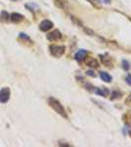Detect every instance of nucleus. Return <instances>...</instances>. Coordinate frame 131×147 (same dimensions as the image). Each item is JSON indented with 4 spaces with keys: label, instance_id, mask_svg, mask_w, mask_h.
<instances>
[{
    "label": "nucleus",
    "instance_id": "nucleus-15",
    "mask_svg": "<svg viewBox=\"0 0 131 147\" xmlns=\"http://www.w3.org/2000/svg\"><path fill=\"white\" fill-rule=\"evenodd\" d=\"M126 82H127V84L131 85V75H128L126 77Z\"/></svg>",
    "mask_w": 131,
    "mask_h": 147
},
{
    "label": "nucleus",
    "instance_id": "nucleus-16",
    "mask_svg": "<svg viewBox=\"0 0 131 147\" xmlns=\"http://www.w3.org/2000/svg\"><path fill=\"white\" fill-rule=\"evenodd\" d=\"M125 103L127 104V105H130V104H131V93H130V95H129V96L127 97V99H126Z\"/></svg>",
    "mask_w": 131,
    "mask_h": 147
},
{
    "label": "nucleus",
    "instance_id": "nucleus-14",
    "mask_svg": "<svg viewBox=\"0 0 131 147\" xmlns=\"http://www.w3.org/2000/svg\"><path fill=\"white\" fill-rule=\"evenodd\" d=\"M1 16H3V20H5V21H7L8 18H9L8 14H7L6 12H2V13H1Z\"/></svg>",
    "mask_w": 131,
    "mask_h": 147
},
{
    "label": "nucleus",
    "instance_id": "nucleus-4",
    "mask_svg": "<svg viewBox=\"0 0 131 147\" xmlns=\"http://www.w3.org/2000/svg\"><path fill=\"white\" fill-rule=\"evenodd\" d=\"M60 37H61V32H59L58 30H54L53 32L47 33V35H46V38H47L49 41L58 40V39L60 38Z\"/></svg>",
    "mask_w": 131,
    "mask_h": 147
},
{
    "label": "nucleus",
    "instance_id": "nucleus-8",
    "mask_svg": "<svg viewBox=\"0 0 131 147\" xmlns=\"http://www.w3.org/2000/svg\"><path fill=\"white\" fill-rule=\"evenodd\" d=\"M86 55H87V51L84 50V49H81V50H79L78 52L75 54V59L80 62V61H82V60L85 59Z\"/></svg>",
    "mask_w": 131,
    "mask_h": 147
},
{
    "label": "nucleus",
    "instance_id": "nucleus-7",
    "mask_svg": "<svg viewBox=\"0 0 131 147\" xmlns=\"http://www.w3.org/2000/svg\"><path fill=\"white\" fill-rule=\"evenodd\" d=\"M95 93H96L97 95H100V96L108 97V93H110V91H108V88L102 87V88H96V90H95Z\"/></svg>",
    "mask_w": 131,
    "mask_h": 147
},
{
    "label": "nucleus",
    "instance_id": "nucleus-12",
    "mask_svg": "<svg viewBox=\"0 0 131 147\" xmlns=\"http://www.w3.org/2000/svg\"><path fill=\"white\" fill-rule=\"evenodd\" d=\"M122 67H123V69L125 71H128V70H129V63H128L126 60H123V61H122Z\"/></svg>",
    "mask_w": 131,
    "mask_h": 147
},
{
    "label": "nucleus",
    "instance_id": "nucleus-10",
    "mask_svg": "<svg viewBox=\"0 0 131 147\" xmlns=\"http://www.w3.org/2000/svg\"><path fill=\"white\" fill-rule=\"evenodd\" d=\"M100 77H101V79L106 82H110L112 81V75H108V74L106 72H100Z\"/></svg>",
    "mask_w": 131,
    "mask_h": 147
},
{
    "label": "nucleus",
    "instance_id": "nucleus-20",
    "mask_svg": "<svg viewBox=\"0 0 131 147\" xmlns=\"http://www.w3.org/2000/svg\"><path fill=\"white\" fill-rule=\"evenodd\" d=\"M129 134H130V136H131V130H129Z\"/></svg>",
    "mask_w": 131,
    "mask_h": 147
},
{
    "label": "nucleus",
    "instance_id": "nucleus-1",
    "mask_svg": "<svg viewBox=\"0 0 131 147\" xmlns=\"http://www.w3.org/2000/svg\"><path fill=\"white\" fill-rule=\"evenodd\" d=\"M48 104H49V106L51 107L57 114H59L61 117H63L64 119H67L68 118L67 113H66L64 107L61 105L60 102H59L57 99H55V98H53V97H49L48 98Z\"/></svg>",
    "mask_w": 131,
    "mask_h": 147
},
{
    "label": "nucleus",
    "instance_id": "nucleus-11",
    "mask_svg": "<svg viewBox=\"0 0 131 147\" xmlns=\"http://www.w3.org/2000/svg\"><path fill=\"white\" fill-rule=\"evenodd\" d=\"M122 96V93L120 92L119 90H114V92H112V97H110V99L112 100H114V99H118V98H120Z\"/></svg>",
    "mask_w": 131,
    "mask_h": 147
},
{
    "label": "nucleus",
    "instance_id": "nucleus-19",
    "mask_svg": "<svg viewBox=\"0 0 131 147\" xmlns=\"http://www.w3.org/2000/svg\"><path fill=\"white\" fill-rule=\"evenodd\" d=\"M104 3H106V4H110V0H102Z\"/></svg>",
    "mask_w": 131,
    "mask_h": 147
},
{
    "label": "nucleus",
    "instance_id": "nucleus-13",
    "mask_svg": "<svg viewBox=\"0 0 131 147\" xmlns=\"http://www.w3.org/2000/svg\"><path fill=\"white\" fill-rule=\"evenodd\" d=\"M19 37L22 39H25V40H28V41H31V38L28 36L27 34H25V33H20L19 34Z\"/></svg>",
    "mask_w": 131,
    "mask_h": 147
},
{
    "label": "nucleus",
    "instance_id": "nucleus-2",
    "mask_svg": "<svg viewBox=\"0 0 131 147\" xmlns=\"http://www.w3.org/2000/svg\"><path fill=\"white\" fill-rule=\"evenodd\" d=\"M49 52L53 57L59 58L65 52V46L63 45H50L49 46Z\"/></svg>",
    "mask_w": 131,
    "mask_h": 147
},
{
    "label": "nucleus",
    "instance_id": "nucleus-9",
    "mask_svg": "<svg viewBox=\"0 0 131 147\" xmlns=\"http://www.w3.org/2000/svg\"><path fill=\"white\" fill-rule=\"evenodd\" d=\"M85 62H86V65H88L89 67H92V68H98V66H99V62H98L95 58H92V57L86 59Z\"/></svg>",
    "mask_w": 131,
    "mask_h": 147
},
{
    "label": "nucleus",
    "instance_id": "nucleus-3",
    "mask_svg": "<svg viewBox=\"0 0 131 147\" xmlns=\"http://www.w3.org/2000/svg\"><path fill=\"white\" fill-rule=\"evenodd\" d=\"M10 88L9 87H3L0 90V103H6L8 102L10 98Z\"/></svg>",
    "mask_w": 131,
    "mask_h": 147
},
{
    "label": "nucleus",
    "instance_id": "nucleus-5",
    "mask_svg": "<svg viewBox=\"0 0 131 147\" xmlns=\"http://www.w3.org/2000/svg\"><path fill=\"white\" fill-rule=\"evenodd\" d=\"M53 26L52 22H50L49 20H43L41 24H39V30L43 32H47Z\"/></svg>",
    "mask_w": 131,
    "mask_h": 147
},
{
    "label": "nucleus",
    "instance_id": "nucleus-17",
    "mask_svg": "<svg viewBox=\"0 0 131 147\" xmlns=\"http://www.w3.org/2000/svg\"><path fill=\"white\" fill-rule=\"evenodd\" d=\"M87 75H91V77H96V74L93 72V71H88V72H87Z\"/></svg>",
    "mask_w": 131,
    "mask_h": 147
},
{
    "label": "nucleus",
    "instance_id": "nucleus-18",
    "mask_svg": "<svg viewBox=\"0 0 131 147\" xmlns=\"http://www.w3.org/2000/svg\"><path fill=\"white\" fill-rule=\"evenodd\" d=\"M125 117H128V120H129V122H131V111L127 113V115H125Z\"/></svg>",
    "mask_w": 131,
    "mask_h": 147
},
{
    "label": "nucleus",
    "instance_id": "nucleus-6",
    "mask_svg": "<svg viewBox=\"0 0 131 147\" xmlns=\"http://www.w3.org/2000/svg\"><path fill=\"white\" fill-rule=\"evenodd\" d=\"M10 20L13 23H20V22L24 20V16L19 14V13H12L10 16Z\"/></svg>",
    "mask_w": 131,
    "mask_h": 147
}]
</instances>
